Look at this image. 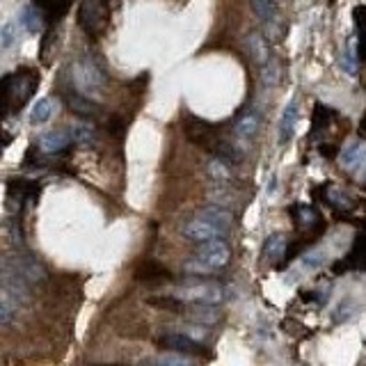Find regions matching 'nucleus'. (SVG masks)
Here are the masks:
<instances>
[{"label": "nucleus", "instance_id": "1", "mask_svg": "<svg viewBox=\"0 0 366 366\" xmlns=\"http://www.w3.org/2000/svg\"><path fill=\"white\" fill-rule=\"evenodd\" d=\"M231 226V213L220 206H206L202 213L190 217L183 224V238L190 243H206L213 238H222Z\"/></svg>", "mask_w": 366, "mask_h": 366}, {"label": "nucleus", "instance_id": "2", "mask_svg": "<svg viewBox=\"0 0 366 366\" xmlns=\"http://www.w3.org/2000/svg\"><path fill=\"white\" fill-rule=\"evenodd\" d=\"M199 248L193 257H190L186 264H183V270L188 275L195 277H206L215 273V270H222L224 266H229L231 261V248L226 245L222 238H213L206 243H199Z\"/></svg>", "mask_w": 366, "mask_h": 366}, {"label": "nucleus", "instance_id": "3", "mask_svg": "<svg viewBox=\"0 0 366 366\" xmlns=\"http://www.w3.org/2000/svg\"><path fill=\"white\" fill-rule=\"evenodd\" d=\"M37 90V74L34 72H14L0 81V108L16 112L23 108L32 92Z\"/></svg>", "mask_w": 366, "mask_h": 366}, {"label": "nucleus", "instance_id": "4", "mask_svg": "<svg viewBox=\"0 0 366 366\" xmlns=\"http://www.w3.org/2000/svg\"><path fill=\"white\" fill-rule=\"evenodd\" d=\"M179 300L183 302H195V304H220L226 300V291L224 286L215 284V282H190L183 284L174 291Z\"/></svg>", "mask_w": 366, "mask_h": 366}, {"label": "nucleus", "instance_id": "5", "mask_svg": "<svg viewBox=\"0 0 366 366\" xmlns=\"http://www.w3.org/2000/svg\"><path fill=\"white\" fill-rule=\"evenodd\" d=\"M110 7L106 0H83L81 10H78V23L81 28L90 34V37L97 39L103 32V28L108 25Z\"/></svg>", "mask_w": 366, "mask_h": 366}, {"label": "nucleus", "instance_id": "6", "mask_svg": "<svg viewBox=\"0 0 366 366\" xmlns=\"http://www.w3.org/2000/svg\"><path fill=\"white\" fill-rule=\"evenodd\" d=\"M74 83L81 94L94 97V94H99L103 87H106V74H103V69L97 62H92V60H81V62L74 65Z\"/></svg>", "mask_w": 366, "mask_h": 366}, {"label": "nucleus", "instance_id": "7", "mask_svg": "<svg viewBox=\"0 0 366 366\" xmlns=\"http://www.w3.org/2000/svg\"><path fill=\"white\" fill-rule=\"evenodd\" d=\"M186 137L193 144L202 147V149H215L217 147V137H215V128L208 124V121L199 119V117H190L186 121Z\"/></svg>", "mask_w": 366, "mask_h": 366}, {"label": "nucleus", "instance_id": "8", "mask_svg": "<svg viewBox=\"0 0 366 366\" xmlns=\"http://www.w3.org/2000/svg\"><path fill=\"white\" fill-rule=\"evenodd\" d=\"M161 348H165V351H177V353H183V355H206V348L197 341V339L188 337V334H165L158 339Z\"/></svg>", "mask_w": 366, "mask_h": 366}, {"label": "nucleus", "instance_id": "9", "mask_svg": "<svg viewBox=\"0 0 366 366\" xmlns=\"http://www.w3.org/2000/svg\"><path fill=\"white\" fill-rule=\"evenodd\" d=\"M259 128H261V112L257 108H250L236 119V124H233V135H236V140H240V142H250L257 137Z\"/></svg>", "mask_w": 366, "mask_h": 366}, {"label": "nucleus", "instance_id": "10", "mask_svg": "<svg viewBox=\"0 0 366 366\" xmlns=\"http://www.w3.org/2000/svg\"><path fill=\"white\" fill-rule=\"evenodd\" d=\"M72 142H74L72 128H55L39 137V149L43 154H57V151H65Z\"/></svg>", "mask_w": 366, "mask_h": 366}, {"label": "nucleus", "instance_id": "11", "mask_svg": "<svg viewBox=\"0 0 366 366\" xmlns=\"http://www.w3.org/2000/svg\"><path fill=\"white\" fill-rule=\"evenodd\" d=\"M245 48H248V55L255 60V62L261 67L266 65L270 57H273V53H270V39L266 37L264 32H250L245 37Z\"/></svg>", "mask_w": 366, "mask_h": 366}, {"label": "nucleus", "instance_id": "12", "mask_svg": "<svg viewBox=\"0 0 366 366\" xmlns=\"http://www.w3.org/2000/svg\"><path fill=\"white\" fill-rule=\"evenodd\" d=\"M298 101L291 99L289 103H286V108L282 112V119H280V144H289L291 142V137L295 133V124H298Z\"/></svg>", "mask_w": 366, "mask_h": 366}, {"label": "nucleus", "instance_id": "13", "mask_svg": "<svg viewBox=\"0 0 366 366\" xmlns=\"http://www.w3.org/2000/svg\"><path fill=\"white\" fill-rule=\"evenodd\" d=\"M67 106H69V110L74 112V115L83 117V119H94L99 115L97 103H94L90 97H85V94H81V92L67 94Z\"/></svg>", "mask_w": 366, "mask_h": 366}, {"label": "nucleus", "instance_id": "14", "mask_svg": "<svg viewBox=\"0 0 366 366\" xmlns=\"http://www.w3.org/2000/svg\"><path fill=\"white\" fill-rule=\"evenodd\" d=\"M57 112V101L53 97H43L32 106L30 110V124L39 126V124H46L48 119H53Z\"/></svg>", "mask_w": 366, "mask_h": 366}, {"label": "nucleus", "instance_id": "15", "mask_svg": "<svg viewBox=\"0 0 366 366\" xmlns=\"http://www.w3.org/2000/svg\"><path fill=\"white\" fill-rule=\"evenodd\" d=\"M135 277L140 282H149V284H158V282H168L172 280V273L168 268H163L161 264H156V261H147L140 268H137Z\"/></svg>", "mask_w": 366, "mask_h": 366}, {"label": "nucleus", "instance_id": "16", "mask_svg": "<svg viewBox=\"0 0 366 366\" xmlns=\"http://www.w3.org/2000/svg\"><path fill=\"white\" fill-rule=\"evenodd\" d=\"M286 248H289V243H286V236L284 233H270V236L266 238L264 248H261V257H264V261H277L280 257L286 255Z\"/></svg>", "mask_w": 366, "mask_h": 366}, {"label": "nucleus", "instance_id": "17", "mask_svg": "<svg viewBox=\"0 0 366 366\" xmlns=\"http://www.w3.org/2000/svg\"><path fill=\"white\" fill-rule=\"evenodd\" d=\"M341 163H344V168L348 170H360L362 165L366 163V144L364 142H353V144H348L346 149L341 151Z\"/></svg>", "mask_w": 366, "mask_h": 366}, {"label": "nucleus", "instance_id": "18", "mask_svg": "<svg viewBox=\"0 0 366 366\" xmlns=\"http://www.w3.org/2000/svg\"><path fill=\"white\" fill-rule=\"evenodd\" d=\"M43 21H46V16H43V12L39 10L37 5H28V7H23V12H21V25H23V30H25V32H30V34L41 32Z\"/></svg>", "mask_w": 366, "mask_h": 366}, {"label": "nucleus", "instance_id": "19", "mask_svg": "<svg viewBox=\"0 0 366 366\" xmlns=\"http://www.w3.org/2000/svg\"><path fill=\"white\" fill-rule=\"evenodd\" d=\"M282 81V65L275 57H270L266 65H261V85L266 90H273Z\"/></svg>", "mask_w": 366, "mask_h": 366}, {"label": "nucleus", "instance_id": "20", "mask_svg": "<svg viewBox=\"0 0 366 366\" xmlns=\"http://www.w3.org/2000/svg\"><path fill=\"white\" fill-rule=\"evenodd\" d=\"M252 7H255V14L264 23L280 19V5H277V0H252Z\"/></svg>", "mask_w": 366, "mask_h": 366}, {"label": "nucleus", "instance_id": "21", "mask_svg": "<svg viewBox=\"0 0 366 366\" xmlns=\"http://www.w3.org/2000/svg\"><path fill=\"white\" fill-rule=\"evenodd\" d=\"M14 313H16L14 295L5 286H0V325H10L14 320Z\"/></svg>", "mask_w": 366, "mask_h": 366}, {"label": "nucleus", "instance_id": "22", "mask_svg": "<svg viewBox=\"0 0 366 366\" xmlns=\"http://www.w3.org/2000/svg\"><path fill=\"white\" fill-rule=\"evenodd\" d=\"M69 5H72V0H39L37 7L46 16V21H55L60 16H65Z\"/></svg>", "mask_w": 366, "mask_h": 366}, {"label": "nucleus", "instance_id": "23", "mask_svg": "<svg viewBox=\"0 0 366 366\" xmlns=\"http://www.w3.org/2000/svg\"><path fill=\"white\" fill-rule=\"evenodd\" d=\"M208 174H211L213 181H217V183L231 181V174H233V172H231V163L217 156V158L211 161V165H208Z\"/></svg>", "mask_w": 366, "mask_h": 366}, {"label": "nucleus", "instance_id": "24", "mask_svg": "<svg viewBox=\"0 0 366 366\" xmlns=\"http://www.w3.org/2000/svg\"><path fill=\"white\" fill-rule=\"evenodd\" d=\"M190 318L197 320V323H208L213 325L215 320H220V311L215 309V304H197L190 313Z\"/></svg>", "mask_w": 366, "mask_h": 366}, {"label": "nucleus", "instance_id": "25", "mask_svg": "<svg viewBox=\"0 0 366 366\" xmlns=\"http://www.w3.org/2000/svg\"><path fill=\"white\" fill-rule=\"evenodd\" d=\"M357 62H360V50H357V43L351 39V41H348L346 50H344V55H341V67H344V72H346L348 76H355Z\"/></svg>", "mask_w": 366, "mask_h": 366}, {"label": "nucleus", "instance_id": "26", "mask_svg": "<svg viewBox=\"0 0 366 366\" xmlns=\"http://www.w3.org/2000/svg\"><path fill=\"white\" fill-rule=\"evenodd\" d=\"M72 140L78 147H92L94 140H97V133H94V128L90 124H81L72 128Z\"/></svg>", "mask_w": 366, "mask_h": 366}, {"label": "nucleus", "instance_id": "27", "mask_svg": "<svg viewBox=\"0 0 366 366\" xmlns=\"http://www.w3.org/2000/svg\"><path fill=\"white\" fill-rule=\"evenodd\" d=\"M19 39H21V30L14 21H7L3 28H0V46L3 48H12Z\"/></svg>", "mask_w": 366, "mask_h": 366}, {"label": "nucleus", "instance_id": "28", "mask_svg": "<svg viewBox=\"0 0 366 366\" xmlns=\"http://www.w3.org/2000/svg\"><path fill=\"white\" fill-rule=\"evenodd\" d=\"M151 307H158V309H168L174 313H181L183 311V300H179L177 295H165V298H151L149 300Z\"/></svg>", "mask_w": 366, "mask_h": 366}, {"label": "nucleus", "instance_id": "29", "mask_svg": "<svg viewBox=\"0 0 366 366\" xmlns=\"http://www.w3.org/2000/svg\"><path fill=\"white\" fill-rule=\"evenodd\" d=\"M325 261H327V252L325 250H313V252H309V255H304L302 268L304 270H318V268L325 266Z\"/></svg>", "mask_w": 366, "mask_h": 366}, {"label": "nucleus", "instance_id": "30", "mask_svg": "<svg viewBox=\"0 0 366 366\" xmlns=\"http://www.w3.org/2000/svg\"><path fill=\"white\" fill-rule=\"evenodd\" d=\"M156 364H190V355H183V353H177L172 351L170 355H161L154 360Z\"/></svg>", "mask_w": 366, "mask_h": 366}, {"label": "nucleus", "instance_id": "31", "mask_svg": "<svg viewBox=\"0 0 366 366\" xmlns=\"http://www.w3.org/2000/svg\"><path fill=\"white\" fill-rule=\"evenodd\" d=\"M337 320H348V318H351L353 316V313L355 311H351V302H341V304H339V307H337Z\"/></svg>", "mask_w": 366, "mask_h": 366}, {"label": "nucleus", "instance_id": "32", "mask_svg": "<svg viewBox=\"0 0 366 366\" xmlns=\"http://www.w3.org/2000/svg\"><path fill=\"white\" fill-rule=\"evenodd\" d=\"M360 170H362V172H360V179H364V181H366V163L362 165V168H360Z\"/></svg>", "mask_w": 366, "mask_h": 366}]
</instances>
